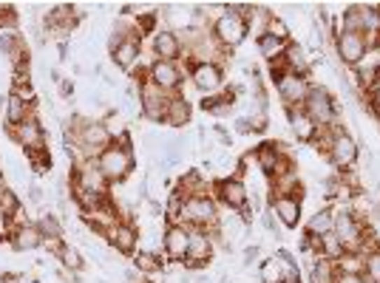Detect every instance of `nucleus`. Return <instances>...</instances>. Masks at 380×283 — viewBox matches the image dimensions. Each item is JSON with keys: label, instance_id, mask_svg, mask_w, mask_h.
I'll return each instance as SVG.
<instances>
[{"label": "nucleus", "instance_id": "obj_1", "mask_svg": "<svg viewBox=\"0 0 380 283\" xmlns=\"http://www.w3.org/2000/svg\"><path fill=\"white\" fill-rule=\"evenodd\" d=\"M97 164H99V170H102V176L111 182V184L125 182L128 173L134 170V147H131V136L122 133L120 139H114L111 145H108V147L99 153Z\"/></svg>", "mask_w": 380, "mask_h": 283}, {"label": "nucleus", "instance_id": "obj_2", "mask_svg": "<svg viewBox=\"0 0 380 283\" xmlns=\"http://www.w3.org/2000/svg\"><path fill=\"white\" fill-rule=\"evenodd\" d=\"M341 31H355L366 37V45L374 48L377 34H380V6H366V3H355L344 12L341 17Z\"/></svg>", "mask_w": 380, "mask_h": 283}, {"label": "nucleus", "instance_id": "obj_3", "mask_svg": "<svg viewBox=\"0 0 380 283\" xmlns=\"http://www.w3.org/2000/svg\"><path fill=\"white\" fill-rule=\"evenodd\" d=\"M332 233L338 235V241L344 244V249L349 255H358L363 241H366V235H369V226H366L363 215H358L349 207H344V210L335 212V230Z\"/></svg>", "mask_w": 380, "mask_h": 283}, {"label": "nucleus", "instance_id": "obj_4", "mask_svg": "<svg viewBox=\"0 0 380 283\" xmlns=\"http://www.w3.org/2000/svg\"><path fill=\"white\" fill-rule=\"evenodd\" d=\"M247 31H250V26H247L239 15H233V12H227V9L210 23V34L216 37V43H219L222 48H227V51L236 48L239 43H244Z\"/></svg>", "mask_w": 380, "mask_h": 283}, {"label": "nucleus", "instance_id": "obj_5", "mask_svg": "<svg viewBox=\"0 0 380 283\" xmlns=\"http://www.w3.org/2000/svg\"><path fill=\"white\" fill-rule=\"evenodd\" d=\"M304 110L312 117V122L318 128H330V125H338V108L330 96V91L323 85H312L309 88V96L304 102Z\"/></svg>", "mask_w": 380, "mask_h": 283}, {"label": "nucleus", "instance_id": "obj_6", "mask_svg": "<svg viewBox=\"0 0 380 283\" xmlns=\"http://www.w3.org/2000/svg\"><path fill=\"white\" fill-rule=\"evenodd\" d=\"M216 198L225 207H230L233 212H239L241 218H250V196H247V187L241 179L230 176V179L216 182Z\"/></svg>", "mask_w": 380, "mask_h": 283}, {"label": "nucleus", "instance_id": "obj_7", "mask_svg": "<svg viewBox=\"0 0 380 283\" xmlns=\"http://www.w3.org/2000/svg\"><path fill=\"white\" fill-rule=\"evenodd\" d=\"M111 133H108L105 122H97V119H88L85 128L80 131V156L83 161L85 159H99V153L111 145Z\"/></svg>", "mask_w": 380, "mask_h": 283}, {"label": "nucleus", "instance_id": "obj_8", "mask_svg": "<svg viewBox=\"0 0 380 283\" xmlns=\"http://www.w3.org/2000/svg\"><path fill=\"white\" fill-rule=\"evenodd\" d=\"M148 80L165 94H179V85L185 80V68L179 63H171V60H156L150 68H148Z\"/></svg>", "mask_w": 380, "mask_h": 283}, {"label": "nucleus", "instance_id": "obj_9", "mask_svg": "<svg viewBox=\"0 0 380 283\" xmlns=\"http://www.w3.org/2000/svg\"><path fill=\"white\" fill-rule=\"evenodd\" d=\"M335 51H338V60L349 68H355L358 63L366 60L369 54V45H366V37L363 34H355V31H338L335 34Z\"/></svg>", "mask_w": 380, "mask_h": 283}, {"label": "nucleus", "instance_id": "obj_10", "mask_svg": "<svg viewBox=\"0 0 380 283\" xmlns=\"http://www.w3.org/2000/svg\"><path fill=\"white\" fill-rule=\"evenodd\" d=\"M330 159H332V164L335 167H341V170H346V167H352L355 161H358V142L344 131V125L338 122V125H332V142H330Z\"/></svg>", "mask_w": 380, "mask_h": 283}, {"label": "nucleus", "instance_id": "obj_11", "mask_svg": "<svg viewBox=\"0 0 380 283\" xmlns=\"http://www.w3.org/2000/svg\"><path fill=\"white\" fill-rule=\"evenodd\" d=\"M309 88H312V82L307 80V74H295V71L284 74L276 82V91H279V96H281V102L287 108H301L307 102V96H309Z\"/></svg>", "mask_w": 380, "mask_h": 283}, {"label": "nucleus", "instance_id": "obj_12", "mask_svg": "<svg viewBox=\"0 0 380 283\" xmlns=\"http://www.w3.org/2000/svg\"><path fill=\"white\" fill-rule=\"evenodd\" d=\"M139 96H142V117L150 119V122H165V110H168L171 94L159 91L150 80H145L139 85Z\"/></svg>", "mask_w": 380, "mask_h": 283}, {"label": "nucleus", "instance_id": "obj_13", "mask_svg": "<svg viewBox=\"0 0 380 283\" xmlns=\"http://www.w3.org/2000/svg\"><path fill=\"white\" fill-rule=\"evenodd\" d=\"M77 9L71 6V3H60V6H54L48 15H45V20H43V26H45V31L48 34H54V37H60V43H66L63 37H69L71 34V29L77 26Z\"/></svg>", "mask_w": 380, "mask_h": 283}, {"label": "nucleus", "instance_id": "obj_14", "mask_svg": "<svg viewBox=\"0 0 380 283\" xmlns=\"http://www.w3.org/2000/svg\"><path fill=\"white\" fill-rule=\"evenodd\" d=\"M6 133L26 150V153H31V150H43L45 147V131H43V125L31 117V119H26L23 125H17V128H6Z\"/></svg>", "mask_w": 380, "mask_h": 283}, {"label": "nucleus", "instance_id": "obj_15", "mask_svg": "<svg viewBox=\"0 0 380 283\" xmlns=\"http://www.w3.org/2000/svg\"><path fill=\"white\" fill-rule=\"evenodd\" d=\"M188 244H190V230L185 224H171L165 235H162V249L171 261H185L188 258Z\"/></svg>", "mask_w": 380, "mask_h": 283}, {"label": "nucleus", "instance_id": "obj_16", "mask_svg": "<svg viewBox=\"0 0 380 283\" xmlns=\"http://www.w3.org/2000/svg\"><path fill=\"white\" fill-rule=\"evenodd\" d=\"M213 258V238L207 230H190V244H188V258L185 263L193 269H202Z\"/></svg>", "mask_w": 380, "mask_h": 283}, {"label": "nucleus", "instance_id": "obj_17", "mask_svg": "<svg viewBox=\"0 0 380 283\" xmlns=\"http://www.w3.org/2000/svg\"><path fill=\"white\" fill-rule=\"evenodd\" d=\"M105 241L114 244V249L122 252V255H134V249L139 244V233H136V226L131 221H117L111 230L105 233Z\"/></svg>", "mask_w": 380, "mask_h": 283}, {"label": "nucleus", "instance_id": "obj_18", "mask_svg": "<svg viewBox=\"0 0 380 283\" xmlns=\"http://www.w3.org/2000/svg\"><path fill=\"white\" fill-rule=\"evenodd\" d=\"M190 80L202 94H219L222 82H225V71L219 66H213V63H199L190 71Z\"/></svg>", "mask_w": 380, "mask_h": 283}, {"label": "nucleus", "instance_id": "obj_19", "mask_svg": "<svg viewBox=\"0 0 380 283\" xmlns=\"http://www.w3.org/2000/svg\"><path fill=\"white\" fill-rule=\"evenodd\" d=\"M153 54H156V60H171V63L182 60L185 48H182L174 29H162V31L153 34Z\"/></svg>", "mask_w": 380, "mask_h": 283}, {"label": "nucleus", "instance_id": "obj_20", "mask_svg": "<svg viewBox=\"0 0 380 283\" xmlns=\"http://www.w3.org/2000/svg\"><path fill=\"white\" fill-rule=\"evenodd\" d=\"M31 117H34V102H26V99H20L15 94H9L3 99V125L6 128H17Z\"/></svg>", "mask_w": 380, "mask_h": 283}, {"label": "nucleus", "instance_id": "obj_21", "mask_svg": "<svg viewBox=\"0 0 380 283\" xmlns=\"http://www.w3.org/2000/svg\"><path fill=\"white\" fill-rule=\"evenodd\" d=\"M273 215L279 218V224H284L287 230L301 224V198L295 196H273Z\"/></svg>", "mask_w": 380, "mask_h": 283}, {"label": "nucleus", "instance_id": "obj_22", "mask_svg": "<svg viewBox=\"0 0 380 283\" xmlns=\"http://www.w3.org/2000/svg\"><path fill=\"white\" fill-rule=\"evenodd\" d=\"M287 122H290V131L295 133V139H301V142H315V136H318V125L312 122V117L304 110V105L301 108H287Z\"/></svg>", "mask_w": 380, "mask_h": 283}, {"label": "nucleus", "instance_id": "obj_23", "mask_svg": "<svg viewBox=\"0 0 380 283\" xmlns=\"http://www.w3.org/2000/svg\"><path fill=\"white\" fill-rule=\"evenodd\" d=\"M165 125H171V128H185V125H190V102H188L182 94H174V96H171L168 110H165Z\"/></svg>", "mask_w": 380, "mask_h": 283}, {"label": "nucleus", "instance_id": "obj_24", "mask_svg": "<svg viewBox=\"0 0 380 283\" xmlns=\"http://www.w3.org/2000/svg\"><path fill=\"white\" fill-rule=\"evenodd\" d=\"M355 77H358V91L360 94H372L380 82V63H372V60H363L355 66Z\"/></svg>", "mask_w": 380, "mask_h": 283}, {"label": "nucleus", "instance_id": "obj_25", "mask_svg": "<svg viewBox=\"0 0 380 283\" xmlns=\"http://www.w3.org/2000/svg\"><path fill=\"white\" fill-rule=\"evenodd\" d=\"M335 230V210H318L309 221H307V235H315V238H323L327 233Z\"/></svg>", "mask_w": 380, "mask_h": 283}, {"label": "nucleus", "instance_id": "obj_26", "mask_svg": "<svg viewBox=\"0 0 380 283\" xmlns=\"http://www.w3.org/2000/svg\"><path fill=\"white\" fill-rule=\"evenodd\" d=\"M9 238H12V247H15L17 252H29V249H37V247L43 244V235H40V230H37L34 224L20 226V230H15Z\"/></svg>", "mask_w": 380, "mask_h": 283}, {"label": "nucleus", "instance_id": "obj_27", "mask_svg": "<svg viewBox=\"0 0 380 283\" xmlns=\"http://www.w3.org/2000/svg\"><path fill=\"white\" fill-rule=\"evenodd\" d=\"M338 277V266L335 261H327V258H315L312 266H309V283H335Z\"/></svg>", "mask_w": 380, "mask_h": 283}, {"label": "nucleus", "instance_id": "obj_28", "mask_svg": "<svg viewBox=\"0 0 380 283\" xmlns=\"http://www.w3.org/2000/svg\"><path fill=\"white\" fill-rule=\"evenodd\" d=\"M284 63H287V68L290 71H295V74H307V54H304V48L298 45V43H287V48H284Z\"/></svg>", "mask_w": 380, "mask_h": 283}, {"label": "nucleus", "instance_id": "obj_29", "mask_svg": "<svg viewBox=\"0 0 380 283\" xmlns=\"http://www.w3.org/2000/svg\"><path fill=\"white\" fill-rule=\"evenodd\" d=\"M287 43H290V40H279V37L261 34V37H258V54H261L264 60L269 63V60H276V57H281V54H284Z\"/></svg>", "mask_w": 380, "mask_h": 283}, {"label": "nucleus", "instance_id": "obj_30", "mask_svg": "<svg viewBox=\"0 0 380 283\" xmlns=\"http://www.w3.org/2000/svg\"><path fill=\"white\" fill-rule=\"evenodd\" d=\"M346 255V249H344V244L338 241V235L335 233H327L321 238V252H318V258H327V261H341Z\"/></svg>", "mask_w": 380, "mask_h": 283}, {"label": "nucleus", "instance_id": "obj_31", "mask_svg": "<svg viewBox=\"0 0 380 283\" xmlns=\"http://www.w3.org/2000/svg\"><path fill=\"white\" fill-rule=\"evenodd\" d=\"M202 108L207 110V113H219V117H225V113H230V108H233V94L230 91H219V94H213V96H207L204 102H202Z\"/></svg>", "mask_w": 380, "mask_h": 283}, {"label": "nucleus", "instance_id": "obj_32", "mask_svg": "<svg viewBox=\"0 0 380 283\" xmlns=\"http://www.w3.org/2000/svg\"><path fill=\"white\" fill-rule=\"evenodd\" d=\"M34 226L40 230L43 241H45V238H60V235H63V224H60V218L51 215V212L40 215V221H34Z\"/></svg>", "mask_w": 380, "mask_h": 283}, {"label": "nucleus", "instance_id": "obj_33", "mask_svg": "<svg viewBox=\"0 0 380 283\" xmlns=\"http://www.w3.org/2000/svg\"><path fill=\"white\" fill-rule=\"evenodd\" d=\"M20 43H23V37H20V31H17V29L0 26V54H6V57H9Z\"/></svg>", "mask_w": 380, "mask_h": 283}, {"label": "nucleus", "instance_id": "obj_34", "mask_svg": "<svg viewBox=\"0 0 380 283\" xmlns=\"http://www.w3.org/2000/svg\"><path fill=\"white\" fill-rule=\"evenodd\" d=\"M363 277L369 283H380V249H374L363 258Z\"/></svg>", "mask_w": 380, "mask_h": 283}, {"label": "nucleus", "instance_id": "obj_35", "mask_svg": "<svg viewBox=\"0 0 380 283\" xmlns=\"http://www.w3.org/2000/svg\"><path fill=\"white\" fill-rule=\"evenodd\" d=\"M26 156H29V161H31L34 173H48V170H51V153H48V147L31 150V153H26Z\"/></svg>", "mask_w": 380, "mask_h": 283}, {"label": "nucleus", "instance_id": "obj_36", "mask_svg": "<svg viewBox=\"0 0 380 283\" xmlns=\"http://www.w3.org/2000/svg\"><path fill=\"white\" fill-rule=\"evenodd\" d=\"M57 261H60V263H63V269H69V272H77V269L83 266V258H80V252H77L71 244H66V247L60 249Z\"/></svg>", "mask_w": 380, "mask_h": 283}, {"label": "nucleus", "instance_id": "obj_37", "mask_svg": "<svg viewBox=\"0 0 380 283\" xmlns=\"http://www.w3.org/2000/svg\"><path fill=\"white\" fill-rule=\"evenodd\" d=\"M134 263H136V269H139L142 275H153V272L162 269V261H159L156 255H150V252H136Z\"/></svg>", "mask_w": 380, "mask_h": 283}, {"label": "nucleus", "instance_id": "obj_38", "mask_svg": "<svg viewBox=\"0 0 380 283\" xmlns=\"http://www.w3.org/2000/svg\"><path fill=\"white\" fill-rule=\"evenodd\" d=\"M258 277H261V283H281V269H279L276 258H267V261L261 263Z\"/></svg>", "mask_w": 380, "mask_h": 283}, {"label": "nucleus", "instance_id": "obj_39", "mask_svg": "<svg viewBox=\"0 0 380 283\" xmlns=\"http://www.w3.org/2000/svg\"><path fill=\"white\" fill-rule=\"evenodd\" d=\"M264 34H269V37H279V40H290V37H287V26H284V20H281V17H276V15L267 20Z\"/></svg>", "mask_w": 380, "mask_h": 283}, {"label": "nucleus", "instance_id": "obj_40", "mask_svg": "<svg viewBox=\"0 0 380 283\" xmlns=\"http://www.w3.org/2000/svg\"><path fill=\"white\" fill-rule=\"evenodd\" d=\"M156 20H159V15H153V12L139 15V17H136V29H139V34H142V37H145V34H150V31H153V26H156Z\"/></svg>", "mask_w": 380, "mask_h": 283}, {"label": "nucleus", "instance_id": "obj_41", "mask_svg": "<svg viewBox=\"0 0 380 283\" xmlns=\"http://www.w3.org/2000/svg\"><path fill=\"white\" fill-rule=\"evenodd\" d=\"M12 235V224H9V215L3 212V210H0V241H3V238H9Z\"/></svg>", "mask_w": 380, "mask_h": 283}, {"label": "nucleus", "instance_id": "obj_42", "mask_svg": "<svg viewBox=\"0 0 380 283\" xmlns=\"http://www.w3.org/2000/svg\"><path fill=\"white\" fill-rule=\"evenodd\" d=\"M335 283H366L363 275H349V272H338Z\"/></svg>", "mask_w": 380, "mask_h": 283}, {"label": "nucleus", "instance_id": "obj_43", "mask_svg": "<svg viewBox=\"0 0 380 283\" xmlns=\"http://www.w3.org/2000/svg\"><path fill=\"white\" fill-rule=\"evenodd\" d=\"M369 105H372V110H374L377 117H380V82H377V88L369 94Z\"/></svg>", "mask_w": 380, "mask_h": 283}, {"label": "nucleus", "instance_id": "obj_44", "mask_svg": "<svg viewBox=\"0 0 380 283\" xmlns=\"http://www.w3.org/2000/svg\"><path fill=\"white\" fill-rule=\"evenodd\" d=\"M236 131H239V133H255V128H253V122H250L247 117L236 119Z\"/></svg>", "mask_w": 380, "mask_h": 283}, {"label": "nucleus", "instance_id": "obj_45", "mask_svg": "<svg viewBox=\"0 0 380 283\" xmlns=\"http://www.w3.org/2000/svg\"><path fill=\"white\" fill-rule=\"evenodd\" d=\"M29 201H31V204H40V201H43V190H40L37 184H29Z\"/></svg>", "mask_w": 380, "mask_h": 283}, {"label": "nucleus", "instance_id": "obj_46", "mask_svg": "<svg viewBox=\"0 0 380 283\" xmlns=\"http://www.w3.org/2000/svg\"><path fill=\"white\" fill-rule=\"evenodd\" d=\"M258 252H261V247H247V249H244V263L250 266V263L258 258Z\"/></svg>", "mask_w": 380, "mask_h": 283}, {"label": "nucleus", "instance_id": "obj_47", "mask_svg": "<svg viewBox=\"0 0 380 283\" xmlns=\"http://www.w3.org/2000/svg\"><path fill=\"white\" fill-rule=\"evenodd\" d=\"M60 94H63V96H71V94H74V82H71V80H60Z\"/></svg>", "mask_w": 380, "mask_h": 283}, {"label": "nucleus", "instance_id": "obj_48", "mask_svg": "<svg viewBox=\"0 0 380 283\" xmlns=\"http://www.w3.org/2000/svg\"><path fill=\"white\" fill-rule=\"evenodd\" d=\"M6 179H3V170H0V201H3V196H6Z\"/></svg>", "mask_w": 380, "mask_h": 283}, {"label": "nucleus", "instance_id": "obj_49", "mask_svg": "<svg viewBox=\"0 0 380 283\" xmlns=\"http://www.w3.org/2000/svg\"><path fill=\"white\" fill-rule=\"evenodd\" d=\"M374 51H380V34H377V43H374Z\"/></svg>", "mask_w": 380, "mask_h": 283}, {"label": "nucleus", "instance_id": "obj_50", "mask_svg": "<svg viewBox=\"0 0 380 283\" xmlns=\"http://www.w3.org/2000/svg\"><path fill=\"white\" fill-rule=\"evenodd\" d=\"M139 283H150V280H139Z\"/></svg>", "mask_w": 380, "mask_h": 283}, {"label": "nucleus", "instance_id": "obj_51", "mask_svg": "<svg viewBox=\"0 0 380 283\" xmlns=\"http://www.w3.org/2000/svg\"><path fill=\"white\" fill-rule=\"evenodd\" d=\"M377 119H380V117H377Z\"/></svg>", "mask_w": 380, "mask_h": 283}]
</instances>
